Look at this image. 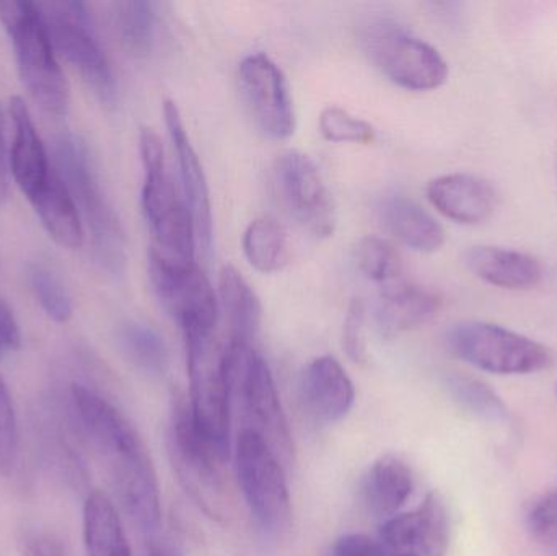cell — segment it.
Instances as JSON below:
<instances>
[{
    "mask_svg": "<svg viewBox=\"0 0 557 556\" xmlns=\"http://www.w3.org/2000/svg\"><path fill=\"white\" fill-rule=\"evenodd\" d=\"M242 98L258 129L274 140L294 134L295 111L284 72L270 55H248L238 67Z\"/></svg>",
    "mask_w": 557,
    "mask_h": 556,
    "instance_id": "14",
    "label": "cell"
},
{
    "mask_svg": "<svg viewBox=\"0 0 557 556\" xmlns=\"http://www.w3.org/2000/svg\"><path fill=\"white\" fill-rule=\"evenodd\" d=\"M366 306L362 299H354L347 309L346 320L343 329V346L347 356L357 365L367 362V342H366Z\"/></svg>",
    "mask_w": 557,
    "mask_h": 556,
    "instance_id": "36",
    "label": "cell"
},
{
    "mask_svg": "<svg viewBox=\"0 0 557 556\" xmlns=\"http://www.w3.org/2000/svg\"><path fill=\"white\" fill-rule=\"evenodd\" d=\"M527 526L535 541L557 551V492L543 496L532 506Z\"/></svg>",
    "mask_w": 557,
    "mask_h": 556,
    "instance_id": "35",
    "label": "cell"
},
{
    "mask_svg": "<svg viewBox=\"0 0 557 556\" xmlns=\"http://www.w3.org/2000/svg\"><path fill=\"white\" fill-rule=\"evenodd\" d=\"M18 421L5 382L0 378V473L9 477L18 459Z\"/></svg>",
    "mask_w": 557,
    "mask_h": 556,
    "instance_id": "34",
    "label": "cell"
},
{
    "mask_svg": "<svg viewBox=\"0 0 557 556\" xmlns=\"http://www.w3.org/2000/svg\"><path fill=\"white\" fill-rule=\"evenodd\" d=\"M84 544L87 556H133L120 512L101 490L85 499Z\"/></svg>",
    "mask_w": 557,
    "mask_h": 556,
    "instance_id": "26",
    "label": "cell"
},
{
    "mask_svg": "<svg viewBox=\"0 0 557 556\" xmlns=\"http://www.w3.org/2000/svg\"><path fill=\"white\" fill-rule=\"evenodd\" d=\"M116 342L127 361L150 378L169 371L170 356L163 336L146 323L124 320L116 330Z\"/></svg>",
    "mask_w": 557,
    "mask_h": 556,
    "instance_id": "28",
    "label": "cell"
},
{
    "mask_svg": "<svg viewBox=\"0 0 557 556\" xmlns=\"http://www.w3.org/2000/svg\"><path fill=\"white\" fill-rule=\"evenodd\" d=\"M169 454L176 479L189 498L211 519L225 518V486L222 467L227 460L198 430L189 411L188 397H173L169 430Z\"/></svg>",
    "mask_w": 557,
    "mask_h": 556,
    "instance_id": "6",
    "label": "cell"
},
{
    "mask_svg": "<svg viewBox=\"0 0 557 556\" xmlns=\"http://www.w3.org/2000/svg\"><path fill=\"white\" fill-rule=\"evenodd\" d=\"M274 188L282 208L305 231L327 238L336 231V205L320 170L298 150L281 153L274 162Z\"/></svg>",
    "mask_w": 557,
    "mask_h": 556,
    "instance_id": "13",
    "label": "cell"
},
{
    "mask_svg": "<svg viewBox=\"0 0 557 556\" xmlns=\"http://www.w3.org/2000/svg\"><path fill=\"white\" fill-rule=\"evenodd\" d=\"M376 541L383 556H447L450 519L444 499L429 493L418 508L383 521Z\"/></svg>",
    "mask_w": 557,
    "mask_h": 556,
    "instance_id": "15",
    "label": "cell"
},
{
    "mask_svg": "<svg viewBox=\"0 0 557 556\" xmlns=\"http://www.w3.org/2000/svg\"><path fill=\"white\" fill-rule=\"evenodd\" d=\"M9 195V162H7L5 134H3V118L0 110V206Z\"/></svg>",
    "mask_w": 557,
    "mask_h": 556,
    "instance_id": "40",
    "label": "cell"
},
{
    "mask_svg": "<svg viewBox=\"0 0 557 556\" xmlns=\"http://www.w3.org/2000/svg\"><path fill=\"white\" fill-rule=\"evenodd\" d=\"M33 208L49 237L61 247L75 250L84 242V222L71 189L65 185L58 170H54L41 191L32 199Z\"/></svg>",
    "mask_w": 557,
    "mask_h": 556,
    "instance_id": "25",
    "label": "cell"
},
{
    "mask_svg": "<svg viewBox=\"0 0 557 556\" xmlns=\"http://www.w3.org/2000/svg\"><path fill=\"white\" fill-rule=\"evenodd\" d=\"M356 263L367 280L383 286L399 281L401 276V255L393 244L376 235L360 238L356 247Z\"/></svg>",
    "mask_w": 557,
    "mask_h": 556,
    "instance_id": "31",
    "label": "cell"
},
{
    "mask_svg": "<svg viewBox=\"0 0 557 556\" xmlns=\"http://www.w3.org/2000/svg\"><path fill=\"white\" fill-rule=\"evenodd\" d=\"M82 427L103 457L117 502L147 538L162 524V499L152 457L134 424L111 401L95 400L82 413Z\"/></svg>",
    "mask_w": 557,
    "mask_h": 556,
    "instance_id": "1",
    "label": "cell"
},
{
    "mask_svg": "<svg viewBox=\"0 0 557 556\" xmlns=\"http://www.w3.org/2000/svg\"><path fill=\"white\" fill-rule=\"evenodd\" d=\"M555 392H556V397H557V382H556V387H555Z\"/></svg>",
    "mask_w": 557,
    "mask_h": 556,
    "instance_id": "43",
    "label": "cell"
},
{
    "mask_svg": "<svg viewBox=\"0 0 557 556\" xmlns=\"http://www.w3.org/2000/svg\"><path fill=\"white\" fill-rule=\"evenodd\" d=\"M330 556H383V554L375 539L363 534H346L334 541Z\"/></svg>",
    "mask_w": 557,
    "mask_h": 556,
    "instance_id": "38",
    "label": "cell"
},
{
    "mask_svg": "<svg viewBox=\"0 0 557 556\" xmlns=\"http://www.w3.org/2000/svg\"><path fill=\"white\" fill-rule=\"evenodd\" d=\"M445 342L455 358L490 374H536L556 362L548 346L494 323H457L448 330Z\"/></svg>",
    "mask_w": 557,
    "mask_h": 556,
    "instance_id": "8",
    "label": "cell"
},
{
    "mask_svg": "<svg viewBox=\"0 0 557 556\" xmlns=\"http://www.w3.org/2000/svg\"><path fill=\"white\" fill-rule=\"evenodd\" d=\"M429 202L444 218L463 225L487 221L497 208L496 189L487 180L470 173H448L429 182Z\"/></svg>",
    "mask_w": 557,
    "mask_h": 556,
    "instance_id": "18",
    "label": "cell"
},
{
    "mask_svg": "<svg viewBox=\"0 0 557 556\" xmlns=\"http://www.w3.org/2000/svg\"><path fill=\"white\" fill-rule=\"evenodd\" d=\"M367 51L373 64L388 81L411 91L437 90L448 78L444 55L393 23H379L366 36Z\"/></svg>",
    "mask_w": 557,
    "mask_h": 556,
    "instance_id": "11",
    "label": "cell"
},
{
    "mask_svg": "<svg viewBox=\"0 0 557 556\" xmlns=\"http://www.w3.org/2000/svg\"><path fill=\"white\" fill-rule=\"evenodd\" d=\"M55 51L75 69L98 100L107 107L116 101V81L98 41L87 5L72 2L41 3Z\"/></svg>",
    "mask_w": 557,
    "mask_h": 556,
    "instance_id": "10",
    "label": "cell"
},
{
    "mask_svg": "<svg viewBox=\"0 0 557 556\" xmlns=\"http://www.w3.org/2000/svg\"><path fill=\"white\" fill-rule=\"evenodd\" d=\"M323 139L334 144H362L369 146L375 140V127L366 120L352 116L339 107H327L321 111L318 120Z\"/></svg>",
    "mask_w": 557,
    "mask_h": 556,
    "instance_id": "33",
    "label": "cell"
},
{
    "mask_svg": "<svg viewBox=\"0 0 557 556\" xmlns=\"http://www.w3.org/2000/svg\"><path fill=\"white\" fill-rule=\"evenodd\" d=\"M219 302L227 316L231 345L253 346L263 320V306L253 287L237 268L224 267L219 274Z\"/></svg>",
    "mask_w": 557,
    "mask_h": 556,
    "instance_id": "24",
    "label": "cell"
},
{
    "mask_svg": "<svg viewBox=\"0 0 557 556\" xmlns=\"http://www.w3.org/2000/svg\"><path fill=\"white\" fill-rule=\"evenodd\" d=\"M380 218L386 231L411 250L434 254L444 247L445 231L441 222L408 196L392 195L383 199Z\"/></svg>",
    "mask_w": 557,
    "mask_h": 556,
    "instance_id": "23",
    "label": "cell"
},
{
    "mask_svg": "<svg viewBox=\"0 0 557 556\" xmlns=\"http://www.w3.org/2000/svg\"><path fill=\"white\" fill-rule=\"evenodd\" d=\"M298 400L308 420L317 427H330L352 410L356 388L336 358L320 356L301 371Z\"/></svg>",
    "mask_w": 557,
    "mask_h": 556,
    "instance_id": "17",
    "label": "cell"
},
{
    "mask_svg": "<svg viewBox=\"0 0 557 556\" xmlns=\"http://www.w3.org/2000/svg\"><path fill=\"white\" fill-rule=\"evenodd\" d=\"M248 263L263 274L278 273L290 261V242L284 225L271 215L255 219L244 234Z\"/></svg>",
    "mask_w": 557,
    "mask_h": 556,
    "instance_id": "27",
    "label": "cell"
},
{
    "mask_svg": "<svg viewBox=\"0 0 557 556\" xmlns=\"http://www.w3.org/2000/svg\"><path fill=\"white\" fill-rule=\"evenodd\" d=\"M0 22L5 26L20 77L45 113L62 116L67 111L69 87L55 55L54 42L41 3L29 0L0 2Z\"/></svg>",
    "mask_w": 557,
    "mask_h": 556,
    "instance_id": "4",
    "label": "cell"
},
{
    "mask_svg": "<svg viewBox=\"0 0 557 556\" xmlns=\"http://www.w3.org/2000/svg\"><path fill=\"white\" fill-rule=\"evenodd\" d=\"M463 260L478 280L500 289H532L543 280V267L535 257L510 248L476 245L465 251Z\"/></svg>",
    "mask_w": 557,
    "mask_h": 556,
    "instance_id": "20",
    "label": "cell"
},
{
    "mask_svg": "<svg viewBox=\"0 0 557 556\" xmlns=\"http://www.w3.org/2000/svg\"><path fill=\"white\" fill-rule=\"evenodd\" d=\"M442 385L451 400L473 417L490 423L509 421V408L503 398L480 379L463 372L448 371L442 374Z\"/></svg>",
    "mask_w": 557,
    "mask_h": 556,
    "instance_id": "29",
    "label": "cell"
},
{
    "mask_svg": "<svg viewBox=\"0 0 557 556\" xmlns=\"http://www.w3.org/2000/svg\"><path fill=\"white\" fill-rule=\"evenodd\" d=\"M188 366V405L198 430L225 460L232 453L231 362L215 332H183Z\"/></svg>",
    "mask_w": 557,
    "mask_h": 556,
    "instance_id": "5",
    "label": "cell"
},
{
    "mask_svg": "<svg viewBox=\"0 0 557 556\" xmlns=\"http://www.w3.org/2000/svg\"><path fill=\"white\" fill-rule=\"evenodd\" d=\"M22 346V333L15 316L5 300L0 299V359L18 351Z\"/></svg>",
    "mask_w": 557,
    "mask_h": 556,
    "instance_id": "39",
    "label": "cell"
},
{
    "mask_svg": "<svg viewBox=\"0 0 557 556\" xmlns=\"http://www.w3.org/2000/svg\"><path fill=\"white\" fill-rule=\"evenodd\" d=\"M29 286L49 319L58 323L71 320L72 313H74L71 294L54 271L42 267V264H35L29 270Z\"/></svg>",
    "mask_w": 557,
    "mask_h": 556,
    "instance_id": "32",
    "label": "cell"
},
{
    "mask_svg": "<svg viewBox=\"0 0 557 556\" xmlns=\"http://www.w3.org/2000/svg\"><path fill=\"white\" fill-rule=\"evenodd\" d=\"M163 114H165L170 140H172L173 149L176 152L180 182H182L180 188H182L183 198H185L189 212H191L198 244L201 245L205 254L209 255L212 250V238H214V221H212L211 193H209L208 178H206L198 152H196L191 139L186 133L182 111L176 107L175 101L166 100L163 103Z\"/></svg>",
    "mask_w": 557,
    "mask_h": 556,
    "instance_id": "16",
    "label": "cell"
},
{
    "mask_svg": "<svg viewBox=\"0 0 557 556\" xmlns=\"http://www.w3.org/2000/svg\"><path fill=\"white\" fill-rule=\"evenodd\" d=\"M556 176H557V156H556Z\"/></svg>",
    "mask_w": 557,
    "mask_h": 556,
    "instance_id": "42",
    "label": "cell"
},
{
    "mask_svg": "<svg viewBox=\"0 0 557 556\" xmlns=\"http://www.w3.org/2000/svg\"><path fill=\"white\" fill-rule=\"evenodd\" d=\"M149 556H178L175 552L170 547H165V545L153 544L152 548H150Z\"/></svg>",
    "mask_w": 557,
    "mask_h": 556,
    "instance_id": "41",
    "label": "cell"
},
{
    "mask_svg": "<svg viewBox=\"0 0 557 556\" xmlns=\"http://www.w3.org/2000/svg\"><path fill=\"white\" fill-rule=\"evenodd\" d=\"M10 118L13 124L10 170L23 195L32 201L49 182L54 170L49 165L45 144L22 98L13 97L10 100Z\"/></svg>",
    "mask_w": 557,
    "mask_h": 556,
    "instance_id": "19",
    "label": "cell"
},
{
    "mask_svg": "<svg viewBox=\"0 0 557 556\" xmlns=\"http://www.w3.org/2000/svg\"><path fill=\"white\" fill-rule=\"evenodd\" d=\"M556 554H557V551H556Z\"/></svg>",
    "mask_w": 557,
    "mask_h": 556,
    "instance_id": "44",
    "label": "cell"
},
{
    "mask_svg": "<svg viewBox=\"0 0 557 556\" xmlns=\"http://www.w3.org/2000/svg\"><path fill=\"white\" fill-rule=\"evenodd\" d=\"M412 489L414 480L411 469L399 457L386 454L367 470L360 496L369 515L386 521L399 515L403 506L411 498Z\"/></svg>",
    "mask_w": 557,
    "mask_h": 556,
    "instance_id": "22",
    "label": "cell"
},
{
    "mask_svg": "<svg viewBox=\"0 0 557 556\" xmlns=\"http://www.w3.org/2000/svg\"><path fill=\"white\" fill-rule=\"evenodd\" d=\"M157 5L146 0L114 3V25L121 45L134 58H146L153 48Z\"/></svg>",
    "mask_w": 557,
    "mask_h": 556,
    "instance_id": "30",
    "label": "cell"
},
{
    "mask_svg": "<svg viewBox=\"0 0 557 556\" xmlns=\"http://www.w3.org/2000/svg\"><path fill=\"white\" fill-rule=\"evenodd\" d=\"M149 280L160 306L178 323L182 332H215L218 296L196 261L176 263L150 248Z\"/></svg>",
    "mask_w": 557,
    "mask_h": 556,
    "instance_id": "12",
    "label": "cell"
},
{
    "mask_svg": "<svg viewBox=\"0 0 557 556\" xmlns=\"http://www.w3.org/2000/svg\"><path fill=\"white\" fill-rule=\"evenodd\" d=\"M140 159L144 166L143 212L152 235V250L176 263L195 261V222L169 165L165 147L152 127L139 134Z\"/></svg>",
    "mask_w": 557,
    "mask_h": 556,
    "instance_id": "3",
    "label": "cell"
},
{
    "mask_svg": "<svg viewBox=\"0 0 557 556\" xmlns=\"http://www.w3.org/2000/svg\"><path fill=\"white\" fill-rule=\"evenodd\" d=\"M441 300L431 291L416 284L395 283L383 286L375 310L376 326L385 338L421 329L437 316Z\"/></svg>",
    "mask_w": 557,
    "mask_h": 556,
    "instance_id": "21",
    "label": "cell"
},
{
    "mask_svg": "<svg viewBox=\"0 0 557 556\" xmlns=\"http://www.w3.org/2000/svg\"><path fill=\"white\" fill-rule=\"evenodd\" d=\"M23 556H69L61 538L46 529H26L18 538Z\"/></svg>",
    "mask_w": 557,
    "mask_h": 556,
    "instance_id": "37",
    "label": "cell"
},
{
    "mask_svg": "<svg viewBox=\"0 0 557 556\" xmlns=\"http://www.w3.org/2000/svg\"><path fill=\"white\" fill-rule=\"evenodd\" d=\"M55 162L59 175L71 189L78 214L90 231L98 263L110 276H123L127 261L126 237L87 144L74 134L59 137Z\"/></svg>",
    "mask_w": 557,
    "mask_h": 556,
    "instance_id": "2",
    "label": "cell"
},
{
    "mask_svg": "<svg viewBox=\"0 0 557 556\" xmlns=\"http://www.w3.org/2000/svg\"><path fill=\"white\" fill-rule=\"evenodd\" d=\"M238 485L261 532L281 538L292 521V499L284 464L263 436L250 428L238 434L235 446Z\"/></svg>",
    "mask_w": 557,
    "mask_h": 556,
    "instance_id": "7",
    "label": "cell"
},
{
    "mask_svg": "<svg viewBox=\"0 0 557 556\" xmlns=\"http://www.w3.org/2000/svg\"><path fill=\"white\" fill-rule=\"evenodd\" d=\"M232 392L244 408L247 427L257 431L273 447L282 464L294 460L290 424L282 408L276 381L267 359L253 346L227 343Z\"/></svg>",
    "mask_w": 557,
    "mask_h": 556,
    "instance_id": "9",
    "label": "cell"
}]
</instances>
